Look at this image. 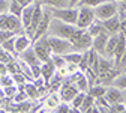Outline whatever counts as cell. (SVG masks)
Segmentation results:
<instances>
[{
	"label": "cell",
	"instance_id": "obj_33",
	"mask_svg": "<svg viewBox=\"0 0 126 113\" xmlns=\"http://www.w3.org/2000/svg\"><path fill=\"white\" fill-rule=\"evenodd\" d=\"M105 88L104 86H93V88H90V95L93 96V98H96V96H101V95H105Z\"/></svg>",
	"mask_w": 126,
	"mask_h": 113
},
{
	"label": "cell",
	"instance_id": "obj_44",
	"mask_svg": "<svg viewBox=\"0 0 126 113\" xmlns=\"http://www.w3.org/2000/svg\"><path fill=\"white\" fill-rule=\"evenodd\" d=\"M56 110L57 112H71V107H69V104H59L56 107Z\"/></svg>",
	"mask_w": 126,
	"mask_h": 113
},
{
	"label": "cell",
	"instance_id": "obj_12",
	"mask_svg": "<svg viewBox=\"0 0 126 113\" xmlns=\"http://www.w3.org/2000/svg\"><path fill=\"white\" fill-rule=\"evenodd\" d=\"M21 59H23L24 63H27L29 67H32V65H39V63H41L39 57L36 56V53L33 50V47H30V45L21 53Z\"/></svg>",
	"mask_w": 126,
	"mask_h": 113
},
{
	"label": "cell",
	"instance_id": "obj_42",
	"mask_svg": "<svg viewBox=\"0 0 126 113\" xmlns=\"http://www.w3.org/2000/svg\"><path fill=\"white\" fill-rule=\"evenodd\" d=\"M8 60H12L11 56L6 54V50L3 47H0V62H8Z\"/></svg>",
	"mask_w": 126,
	"mask_h": 113
},
{
	"label": "cell",
	"instance_id": "obj_23",
	"mask_svg": "<svg viewBox=\"0 0 126 113\" xmlns=\"http://www.w3.org/2000/svg\"><path fill=\"white\" fill-rule=\"evenodd\" d=\"M41 5L53 6V8H66L69 5V0H41Z\"/></svg>",
	"mask_w": 126,
	"mask_h": 113
},
{
	"label": "cell",
	"instance_id": "obj_21",
	"mask_svg": "<svg viewBox=\"0 0 126 113\" xmlns=\"http://www.w3.org/2000/svg\"><path fill=\"white\" fill-rule=\"evenodd\" d=\"M29 45H30V39L26 35H18L17 38H15V53L21 54Z\"/></svg>",
	"mask_w": 126,
	"mask_h": 113
},
{
	"label": "cell",
	"instance_id": "obj_49",
	"mask_svg": "<svg viewBox=\"0 0 126 113\" xmlns=\"http://www.w3.org/2000/svg\"><path fill=\"white\" fill-rule=\"evenodd\" d=\"M78 2H80V0H69V6L72 8V6H75V5H78Z\"/></svg>",
	"mask_w": 126,
	"mask_h": 113
},
{
	"label": "cell",
	"instance_id": "obj_43",
	"mask_svg": "<svg viewBox=\"0 0 126 113\" xmlns=\"http://www.w3.org/2000/svg\"><path fill=\"white\" fill-rule=\"evenodd\" d=\"M123 67H126V47H125V51H123V54L120 57V62H119L117 68H123Z\"/></svg>",
	"mask_w": 126,
	"mask_h": 113
},
{
	"label": "cell",
	"instance_id": "obj_5",
	"mask_svg": "<svg viewBox=\"0 0 126 113\" xmlns=\"http://www.w3.org/2000/svg\"><path fill=\"white\" fill-rule=\"evenodd\" d=\"M94 21V11L89 6H81V9L78 11V18H77V26L80 29L89 27Z\"/></svg>",
	"mask_w": 126,
	"mask_h": 113
},
{
	"label": "cell",
	"instance_id": "obj_30",
	"mask_svg": "<svg viewBox=\"0 0 126 113\" xmlns=\"http://www.w3.org/2000/svg\"><path fill=\"white\" fill-rule=\"evenodd\" d=\"M50 59H51V62L54 63V67H56V68H63V67H66V63H68L63 56H57V54L51 56Z\"/></svg>",
	"mask_w": 126,
	"mask_h": 113
},
{
	"label": "cell",
	"instance_id": "obj_40",
	"mask_svg": "<svg viewBox=\"0 0 126 113\" xmlns=\"http://www.w3.org/2000/svg\"><path fill=\"white\" fill-rule=\"evenodd\" d=\"M32 75H33L35 78H39L41 77V63L39 65H32Z\"/></svg>",
	"mask_w": 126,
	"mask_h": 113
},
{
	"label": "cell",
	"instance_id": "obj_24",
	"mask_svg": "<svg viewBox=\"0 0 126 113\" xmlns=\"http://www.w3.org/2000/svg\"><path fill=\"white\" fill-rule=\"evenodd\" d=\"M9 14H14V15H17V17H21V12H23V8L21 5L17 2V0H11V3H9Z\"/></svg>",
	"mask_w": 126,
	"mask_h": 113
},
{
	"label": "cell",
	"instance_id": "obj_9",
	"mask_svg": "<svg viewBox=\"0 0 126 113\" xmlns=\"http://www.w3.org/2000/svg\"><path fill=\"white\" fill-rule=\"evenodd\" d=\"M42 15H44V11H42V5H41V2H35V11H33V15H32L30 27L26 30L27 33H29V36H30V38L33 36L35 29H36V26L39 24V21H41V18H42Z\"/></svg>",
	"mask_w": 126,
	"mask_h": 113
},
{
	"label": "cell",
	"instance_id": "obj_46",
	"mask_svg": "<svg viewBox=\"0 0 126 113\" xmlns=\"http://www.w3.org/2000/svg\"><path fill=\"white\" fill-rule=\"evenodd\" d=\"M8 8H9V3L6 0H0V12H5Z\"/></svg>",
	"mask_w": 126,
	"mask_h": 113
},
{
	"label": "cell",
	"instance_id": "obj_36",
	"mask_svg": "<svg viewBox=\"0 0 126 113\" xmlns=\"http://www.w3.org/2000/svg\"><path fill=\"white\" fill-rule=\"evenodd\" d=\"M114 85H116V88H120V89H126V74H123V75H120L116 82H114Z\"/></svg>",
	"mask_w": 126,
	"mask_h": 113
},
{
	"label": "cell",
	"instance_id": "obj_17",
	"mask_svg": "<svg viewBox=\"0 0 126 113\" xmlns=\"http://www.w3.org/2000/svg\"><path fill=\"white\" fill-rule=\"evenodd\" d=\"M98 63H99V54L92 48L89 51V56H87V67L96 77H98Z\"/></svg>",
	"mask_w": 126,
	"mask_h": 113
},
{
	"label": "cell",
	"instance_id": "obj_41",
	"mask_svg": "<svg viewBox=\"0 0 126 113\" xmlns=\"http://www.w3.org/2000/svg\"><path fill=\"white\" fill-rule=\"evenodd\" d=\"M0 83H2L3 86H11V85H14V78L12 77H8L6 74L2 77V80H0Z\"/></svg>",
	"mask_w": 126,
	"mask_h": 113
},
{
	"label": "cell",
	"instance_id": "obj_29",
	"mask_svg": "<svg viewBox=\"0 0 126 113\" xmlns=\"http://www.w3.org/2000/svg\"><path fill=\"white\" fill-rule=\"evenodd\" d=\"M2 47L5 48L6 51H9V53H15V35L11 36L9 39H6V41L2 44Z\"/></svg>",
	"mask_w": 126,
	"mask_h": 113
},
{
	"label": "cell",
	"instance_id": "obj_47",
	"mask_svg": "<svg viewBox=\"0 0 126 113\" xmlns=\"http://www.w3.org/2000/svg\"><path fill=\"white\" fill-rule=\"evenodd\" d=\"M17 2L21 5V8H26V6H29L30 3H33L35 0H17Z\"/></svg>",
	"mask_w": 126,
	"mask_h": 113
},
{
	"label": "cell",
	"instance_id": "obj_20",
	"mask_svg": "<svg viewBox=\"0 0 126 113\" xmlns=\"http://www.w3.org/2000/svg\"><path fill=\"white\" fill-rule=\"evenodd\" d=\"M104 96H107L108 103H111V104L113 103H122L123 101V95H122V92L117 88H110V89H107Z\"/></svg>",
	"mask_w": 126,
	"mask_h": 113
},
{
	"label": "cell",
	"instance_id": "obj_51",
	"mask_svg": "<svg viewBox=\"0 0 126 113\" xmlns=\"http://www.w3.org/2000/svg\"><path fill=\"white\" fill-rule=\"evenodd\" d=\"M35 2H41V0H35Z\"/></svg>",
	"mask_w": 126,
	"mask_h": 113
},
{
	"label": "cell",
	"instance_id": "obj_16",
	"mask_svg": "<svg viewBox=\"0 0 126 113\" xmlns=\"http://www.w3.org/2000/svg\"><path fill=\"white\" fill-rule=\"evenodd\" d=\"M102 21V26L105 27V30L108 32V33H117L119 29H120V20L117 17H110L107 20H101Z\"/></svg>",
	"mask_w": 126,
	"mask_h": 113
},
{
	"label": "cell",
	"instance_id": "obj_1",
	"mask_svg": "<svg viewBox=\"0 0 126 113\" xmlns=\"http://www.w3.org/2000/svg\"><path fill=\"white\" fill-rule=\"evenodd\" d=\"M47 32H50L51 35L54 36H60V38H66L69 39L71 42L75 41L78 36H80L83 33V29L80 27H74V24H68V23H63L60 20H51L50 21V26H48V30Z\"/></svg>",
	"mask_w": 126,
	"mask_h": 113
},
{
	"label": "cell",
	"instance_id": "obj_10",
	"mask_svg": "<svg viewBox=\"0 0 126 113\" xmlns=\"http://www.w3.org/2000/svg\"><path fill=\"white\" fill-rule=\"evenodd\" d=\"M71 45H72V50H77V51L87 50V48L92 45V36L89 35V32H83L75 41L71 42Z\"/></svg>",
	"mask_w": 126,
	"mask_h": 113
},
{
	"label": "cell",
	"instance_id": "obj_31",
	"mask_svg": "<svg viewBox=\"0 0 126 113\" xmlns=\"http://www.w3.org/2000/svg\"><path fill=\"white\" fill-rule=\"evenodd\" d=\"M17 35V32H12V30H6V29H0V45H2L6 39H9L11 36Z\"/></svg>",
	"mask_w": 126,
	"mask_h": 113
},
{
	"label": "cell",
	"instance_id": "obj_15",
	"mask_svg": "<svg viewBox=\"0 0 126 113\" xmlns=\"http://www.w3.org/2000/svg\"><path fill=\"white\" fill-rule=\"evenodd\" d=\"M54 72H56V67H54V63L51 62V59L42 62V65H41V75L45 78V82H47V83L50 82V78L53 77Z\"/></svg>",
	"mask_w": 126,
	"mask_h": 113
},
{
	"label": "cell",
	"instance_id": "obj_38",
	"mask_svg": "<svg viewBox=\"0 0 126 113\" xmlns=\"http://www.w3.org/2000/svg\"><path fill=\"white\" fill-rule=\"evenodd\" d=\"M3 92H5V95H6V96L12 98V96H14L15 93H17L18 90H17V88H15L14 85H11V86H5V90H3Z\"/></svg>",
	"mask_w": 126,
	"mask_h": 113
},
{
	"label": "cell",
	"instance_id": "obj_4",
	"mask_svg": "<svg viewBox=\"0 0 126 113\" xmlns=\"http://www.w3.org/2000/svg\"><path fill=\"white\" fill-rule=\"evenodd\" d=\"M33 50L36 53V56L39 57L41 62H45V60H48L53 54L51 51V47L48 44V38H47V35L41 36L39 39L35 41V45H33Z\"/></svg>",
	"mask_w": 126,
	"mask_h": 113
},
{
	"label": "cell",
	"instance_id": "obj_11",
	"mask_svg": "<svg viewBox=\"0 0 126 113\" xmlns=\"http://www.w3.org/2000/svg\"><path fill=\"white\" fill-rule=\"evenodd\" d=\"M107 39H108V32H102V33L96 35L92 41V45H93V50L96 51L99 56H104L105 53V44H107Z\"/></svg>",
	"mask_w": 126,
	"mask_h": 113
},
{
	"label": "cell",
	"instance_id": "obj_7",
	"mask_svg": "<svg viewBox=\"0 0 126 113\" xmlns=\"http://www.w3.org/2000/svg\"><path fill=\"white\" fill-rule=\"evenodd\" d=\"M50 21H51V12H50V9H47V11L44 12V15H42L39 24H38L36 29H35V33H33V36H32V41L35 42L36 39H39L41 36H44V35L47 33L48 26H50Z\"/></svg>",
	"mask_w": 126,
	"mask_h": 113
},
{
	"label": "cell",
	"instance_id": "obj_50",
	"mask_svg": "<svg viewBox=\"0 0 126 113\" xmlns=\"http://www.w3.org/2000/svg\"><path fill=\"white\" fill-rule=\"evenodd\" d=\"M123 9L126 11V0H123Z\"/></svg>",
	"mask_w": 126,
	"mask_h": 113
},
{
	"label": "cell",
	"instance_id": "obj_39",
	"mask_svg": "<svg viewBox=\"0 0 126 113\" xmlns=\"http://www.w3.org/2000/svg\"><path fill=\"white\" fill-rule=\"evenodd\" d=\"M47 106L48 107H57L59 106V98L56 95H51L48 100H47Z\"/></svg>",
	"mask_w": 126,
	"mask_h": 113
},
{
	"label": "cell",
	"instance_id": "obj_37",
	"mask_svg": "<svg viewBox=\"0 0 126 113\" xmlns=\"http://www.w3.org/2000/svg\"><path fill=\"white\" fill-rule=\"evenodd\" d=\"M14 101H15V104H18V103H21V101H24L26 98H27V93H26V90H23V92H17L14 96Z\"/></svg>",
	"mask_w": 126,
	"mask_h": 113
},
{
	"label": "cell",
	"instance_id": "obj_8",
	"mask_svg": "<svg viewBox=\"0 0 126 113\" xmlns=\"http://www.w3.org/2000/svg\"><path fill=\"white\" fill-rule=\"evenodd\" d=\"M21 20L20 17H17V15L14 14H9V15H5L2 23H0V29H6V30H12V32H17V33H20L21 32Z\"/></svg>",
	"mask_w": 126,
	"mask_h": 113
},
{
	"label": "cell",
	"instance_id": "obj_32",
	"mask_svg": "<svg viewBox=\"0 0 126 113\" xmlns=\"http://www.w3.org/2000/svg\"><path fill=\"white\" fill-rule=\"evenodd\" d=\"M104 2H105V0H80L78 5H80V6H89V8H96L98 5H101Z\"/></svg>",
	"mask_w": 126,
	"mask_h": 113
},
{
	"label": "cell",
	"instance_id": "obj_2",
	"mask_svg": "<svg viewBox=\"0 0 126 113\" xmlns=\"http://www.w3.org/2000/svg\"><path fill=\"white\" fill-rule=\"evenodd\" d=\"M50 12L51 17L68 24H75L78 18V9L74 8H50Z\"/></svg>",
	"mask_w": 126,
	"mask_h": 113
},
{
	"label": "cell",
	"instance_id": "obj_3",
	"mask_svg": "<svg viewBox=\"0 0 126 113\" xmlns=\"http://www.w3.org/2000/svg\"><path fill=\"white\" fill-rule=\"evenodd\" d=\"M47 38H48V44H50L51 51L54 54H65L69 50H72L71 41L66 38H60V36H54V35L47 36Z\"/></svg>",
	"mask_w": 126,
	"mask_h": 113
},
{
	"label": "cell",
	"instance_id": "obj_52",
	"mask_svg": "<svg viewBox=\"0 0 126 113\" xmlns=\"http://www.w3.org/2000/svg\"><path fill=\"white\" fill-rule=\"evenodd\" d=\"M123 100H126V96H123Z\"/></svg>",
	"mask_w": 126,
	"mask_h": 113
},
{
	"label": "cell",
	"instance_id": "obj_45",
	"mask_svg": "<svg viewBox=\"0 0 126 113\" xmlns=\"http://www.w3.org/2000/svg\"><path fill=\"white\" fill-rule=\"evenodd\" d=\"M111 110H114V112H125L126 107H123L120 103H113V109Z\"/></svg>",
	"mask_w": 126,
	"mask_h": 113
},
{
	"label": "cell",
	"instance_id": "obj_35",
	"mask_svg": "<svg viewBox=\"0 0 126 113\" xmlns=\"http://www.w3.org/2000/svg\"><path fill=\"white\" fill-rule=\"evenodd\" d=\"M6 68H8V72H11V74H17V72H21L20 67H18V65H17L15 62H12V60H9V63L6 65Z\"/></svg>",
	"mask_w": 126,
	"mask_h": 113
},
{
	"label": "cell",
	"instance_id": "obj_27",
	"mask_svg": "<svg viewBox=\"0 0 126 113\" xmlns=\"http://www.w3.org/2000/svg\"><path fill=\"white\" fill-rule=\"evenodd\" d=\"M24 90H26V93H27L29 98H38V96L41 95L36 85H26L24 86Z\"/></svg>",
	"mask_w": 126,
	"mask_h": 113
},
{
	"label": "cell",
	"instance_id": "obj_6",
	"mask_svg": "<svg viewBox=\"0 0 126 113\" xmlns=\"http://www.w3.org/2000/svg\"><path fill=\"white\" fill-rule=\"evenodd\" d=\"M116 12H117V5L114 2H104L96 6L94 17H98L101 20H107L110 17H113V15H116Z\"/></svg>",
	"mask_w": 126,
	"mask_h": 113
},
{
	"label": "cell",
	"instance_id": "obj_48",
	"mask_svg": "<svg viewBox=\"0 0 126 113\" xmlns=\"http://www.w3.org/2000/svg\"><path fill=\"white\" fill-rule=\"evenodd\" d=\"M6 72H8V68H6V65H5V62H0V74L5 75Z\"/></svg>",
	"mask_w": 126,
	"mask_h": 113
},
{
	"label": "cell",
	"instance_id": "obj_26",
	"mask_svg": "<svg viewBox=\"0 0 126 113\" xmlns=\"http://www.w3.org/2000/svg\"><path fill=\"white\" fill-rule=\"evenodd\" d=\"M102 32H105V27L102 26V23L101 24H90L89 26V35L92 36V38H94L96 35H99V33H102Z\"/></svg>",
	"mask_w": 126,
	"mask_h": 113
},
{
	"label": "cell",
	"instance_id": "obj_18",
	"mask_svg": "<svg viewBox=\"0 0 126 113\" xmlns=\"http://www.w3.org/2000/svg\"><path fill=\"white\" fill-rule=\"evenodd\" d=\"M125 47H126V36L123 33H119V41H117V45H116V50H114V60H116V67H119V62H120V57L125 51Z\"/></svg>",
	"mask_w": 126,
	"mask_h": 113
},
{
	"label": "cell",
	"instance_id": "obj_14",
	"mask_svg": "<svg viewBox=\"0 0 126 113\" xmlns=\"http://www.w3.org/2000/svg\"><path fill=\"white\" fill-rule=\"evenodd\" d=\"M33 11H35V2L33 3H30L29 6L23 8V12H21V24L23 27L27 30L30 27V21H32V15H33Z\"/></svg>",
	"mask_w": 126,
	"mask_h": 113
},
{
	"label": "cell",
	"instance_id": "obj_13",
	"mask_svg": "<svg viewBox=\"0 0 126 113\" xmlns=\"http://www.w3.org/2000/svg\"><path fill=\"white\" fill-rule=\"evenodd\" d=\"M77 92H78L77 86L69 85V83H65V85L62 86V90H60V98L65 101V103H69V101H72V98L77 95Z\"/></svg>",
	"mask_w": 126,
	"mask_h": 113
},
{
	"label": "cell",
	"instance_id": "obj_19",
	"mask_svg": "<svg viewBox=\"0 0 126 113\" xmlns=\"http://www.w3.org/2000/svg\"><path fill=\"white\" fill-rule=\"evenodd\" d=\"M117 41H119V35H116V33H113V36H108L107 44H105V53H104L105 57H113L114 56Z\"/></svg>",
	"mask_w": 126,
	"mask_h": 113
},
{
	"label": "cell",
	"instance_id": "obj_28",
	"mask_svg": "<svg viewBox=\"0 0 126 113\" xmlns=\"http://www.w3.org/2000/svg\"><path fill=\"white\" fill-rule=\"evenodd\" d=\"M66 56H63V57H65V60L68 62V63H77V65H78V63H80L81 62V57H83V54H80V53H65Z\"/></svg>",
	"mask_w": 126,
	"mask_h": 113
},
{
	"label": "cell",
	"instance_id": "obj_25",
	"mask_svg": "<svg viewBox=\"0 0 126 113\" xmlns=\"http://www.w3.org/2000/svg\"><path fill=\"white\" fill-rule=\"evenodd\" d=\"M84 96H86V93L84 92H77V95L72 98V107H74V110H80V107H81V104H83V100H84Z\"/></svg>",
	"mask_w": 126,
	"mask_h": 113
},
{
	"label": "cell",
	"instance_id": "obj_22",
	"mask_svg": "<svg viewBox=\"0 0 126 113\" xmlns=\"http://www.w3.org/2000/svg\"><path fill=\"white\" fill-rule=\"evenodd\" d=\"M113 68L111 62L104 59V57H99V63H98V77H102L105 72H108L110 69Z\"/></svg>",
	"mask_w": 126,
	"mask_h": 113
},
{
	"label": "cell",
	"instance_id": "obj_34",
	"mask_svg": "<svg viewBox=\"0 0 126 113\" xmlns=\"http://www.w3.org/2000/svg\"><path fill=\"white\" fill-rule=\"evenodd\" d=\"M93 106V96L89 93V95H86L84 96V100H83V104H81V107H80V110L81 112H86L89 107H92Z\"/></svg>",
	"mask_w": 126,
	"mask_h": 113
}]
</instances>
